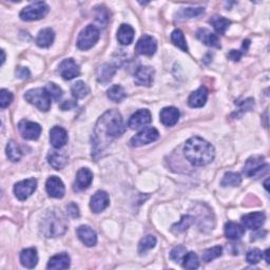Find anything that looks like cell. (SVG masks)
Instances as JSON below:
<instances>
[{
  "mask_svg": "<svg viewBox=\"0 0 270 270\" xmlns=\"http://www.w3.org/2000/svg\"><path fill=\"white\" fill-rule=\"evenodd\" d=\"M77 236L87 247H93L97 243V235L93 229L89 226H81L77 228Z\"/></svg>",
  "mask_w": 270,
  "mask_h": 270,
  "instance_id": "ffe728a7",
  "label": "cell"
},
{
  "mask_svg": "<svg viewBox=\"0 0 270 270\" xmlns=\"http://www.w3.org/2000/svg\"><path fill=\"white\" fill-rule=\"evenodd\" d=\"M151 121H152V117H151L150 111L147 109H141L130 117L128 127L132 130H137L147 126L151 123Z\"/></svg>",
  "mask_w": 270,
  "mask_h": 270,
  "instance_id": "4fadbf2b",
  "label": "cell"
},
{
  "mask_svg": "<svg viewBox=\"0 0 270 270\" xmlns=\"http://www.w3.org/2000/svg\"><path fill=\"white\" fill-rule=\"evenodd\" d=\"M266 220L265 213L263 212H253L244 215L242 217V224L244 227H246L250 230H258L264 225Z\"/></svg>",
  "mask_w": 270,
  "mask_h": 270,
  "instance_id": "e0dca14e",
  "label": "cell"
},
{
  "mask_svg": "<svg viewBox=\"0 0 270 270\" xmlns=\"http://www.w3.org/2000/svg\"><path fill=\"white\" fill-rule=\"evenodd\" d=\"M171 42H172L177 48H180L184 52H188V45L184 33L181 30H174L171 34Z\"/></svg>",
  "mask_w": 270,
  "mask_h": 270,
  "instance_id": "d590c367",
  "label": "cell"
},
{
  "mask_svg": "<svg viewBox=\"0 0 270 270\" xmlns=\"http://www.w3.org/2000/svg\"><path fill=\"white\" fill-rule=\"evenodd\" d=\"M262 259H263V253L258 248L250 249L246 254V260L249 264H258Z\"/></svg>",
  "mask_w": 270,
  "mask_h": 270,
  "instance_id": "7bdbcfd3",
  "label": "cell"
},
{
  "mask_svg": "<svg viewBox=\"0 0 270 270\" xmlns=\"http://www.w3.org/2000/svg\"><path fill=\"white\" fill-rule=\"evenodd\" d=\"M21 265L25 268L32 269L36 267L38 263V255L35 248L24 249L21 253Z\"/></svg>",
  "mask_w": 270,
  "mask_h": 270,
  "instance_id": "d4e9b609",
  "label": "cell"
},
{
  "mask_svg": "<svg viewBox=\"0 0 270 270\" xmlns=\"http://www.w3.org/2000/svg\"><path fill=\"white\" fill-rule=\"evenodd\" d=\"M107 95L109 100L114 103H121L127 96L126 91L120 84H114L110 87V89L107 91Z\"/></svg>",
  "mask_w": 270,
  "mask_h": 270,
  "instance_id": "4dcf8cb0",
  "label": "cell"
},
{
  "mask_svg": "<svg viewBox=\"0 0 270 270\" xmlns=\"http://www.w3.org/2000/svg\"><path fill=\"white\" fill-rule=\"evenodd\" d=\"M110 199L109 194L106 191H97V192L91 197L90 208L94 213H101L109 206Z\"/></svg>",
  "mask_w": 270,
  "mask_h": 270,
  "instance_id": "2e32d148",
  "label": "cell"
},
{
  "mask_svg": "<svg viewBox=\"0 0 270 270\" xmlns=\"http://www.w3.org/2000/svg\"><path fill=\"white\" fill-rule=\"evenodd\" d=\"M49 13V5L42 2L37 1L33 2L30 5L25 6V8L21 12V18L24 21H35L39 19L43 18Z\"/></svg>",
  "mask_w": 270,
  "mask_h": 270,
  "instance_id": "8992f818",
  "label": "cell"
},
{
  "mask_svg": "<svg viewBox=\"0 0 270 270\" xmlns=\"http://www.w3.org/2000/svg\"><path fill=\"white\" fill-rule=\"evenodd\" d=\"M116 73V68L112 64L104 63L97 70V81L102 83H109Z\"/></svg>",
  "mask_w": 270,
  "mask_h": 270,
  "instance_id": "f546056e",
  "label": "cell"
},
{
  "mask_svg": "<svg viewBox=\"0 0 270 270\" xmlns=\"http://www.w3.org/2000/svg\"><path fill=\"white\" fill-rule=\"evenodd\" d=\"M18 130L21 135L28 141H36L42 134V127L37 123L22 120L18 124Z\"/></svg>",
  "mask_w": 270,
  "mask_h": 270,
  "instance_id": "9c48e42d",
  "label": "cell"
},
{
  "mask_svg": "<svg viewBox=\"0 0 270 270\" xmlns=\"http://www.w3.org/2000/svg\"><path fill=\"white\" fill-rule=\"evenodd\" d=\"M156 245V238L154 235H147L144 239L141 240L138 244V253L144 254L146 253L148 250L154 248Z\"/></svg>",
  "mask_w": 270,
  "mask_h": 270,
  "instance_id": "8d00e7d4",
  "label": "cell"
},
{
  "mask_svg": "<svg viewBox=\"0 0 270 270\" xmlns=\"http://www.w3.org/2000/svg\"><path fill=\"white\" fill-rule=\"evenodd\" d=\"M136 53L140 55L152 56L155 54L157 50V42L155 38L150 35L142 36L136 43Z\"/></svg>",
  "mask_w": 270,
  "mask_h": 270,
  "instance_id": "8fae6325",
  "label": "cell"
},
{
  "mask_svg": "<svg viewBox=\"0 0 270 270\" xmlns=\"http://www.w3.org/2000/svg\"><path fill=\"white\" fill-rule=\"evenodd\" d=\"M68 132L63 128L55 126L50 130V142L55 149L62 148L68 143Z\"/></svg>",
  "mask_w": 270,
  "mask_h": 270,
  "instance_id": "ac0fdd59",
  "label": "cell"
},
{
  "mask_svg": "<svg viewBox=\"0 0 270 270\" xmlns=\"http://www.w3.org/2000/svg\"><path fill=\"white\" fill-rule=\"evenodd\" d=\"M16 75H17L19 78H22V80H25V78H29V77H30V71H29L27 68L19 67V68L16 70Z\"/></svg>",
  "mask_w": 270,
  "mask_h": 270,
  "instance_id": "681fc988",
  "label": "cell"
},
{
  "mask_svg": "<svg viewBox=\"0 0 270 270\" xmlns=\"http://www.w3.org/2000/svg\"><path fill=\"white\" fill-rule=\"evenodd\" d=\"M76 106H77V104H76V103L74 101H65V102H63L61 104V108L63 111H67V110H70L72 108H75Z\"/></svg>",
  "mask_w": 270,
  "mask_h": 270,
  "instance_id": "f907efd6",
  "label": "cell"
},
{
  "mask_svg": "<svg viewBox=\"0 0 270 270\" xmlns=\"http://www.w3.org/2000/svg\"><path fill=\"white\" fill-rule=\"evenodd\" d=\"M59 73L65 81H71L81 74V68L73 59L67 58L62 62L58 68Z\"/></svg>",
  "mask_w": 270,
  "mask_h": 270,
  "instance_id": "7c38bea8",
  "label": "cell"
},
{
  "mask_svg": "<svg viewBox=\"0 0 270 270\" xmlns=\"http://www.w3.org/2000/svg\"><path fill=\"white\" fill-rule=\"evenodd\" d=\"M21 150L14 141H10L6 145V156L11 162H18L21 159Z\"/></svg>",
  "mask_w": 270,
  "mask_h": 270,
  "instance_id": "836d02e7",
  "label": "cell"
},
{
  "mask_svg": "<svg viewBox=\"0 0 270 270\" xmlns=\"http://www.w3.org/2000/svg\"><path fill=\"white\" fill-rule=\"evenodd\" d=\"M67 211L71 217H74V219L80 217V208H78V206L74 203L69 204V205L67 206Z\"/></svg>",
  "mask_w": 270,
  "mask_h": 270,
  "instance_id": "c3c4849f",
  "label": "cell"
},
{
  "mask_svg": "<svg viewBox=\"0 0 270 270\" xmlns=\"http://www.w3.org/2000/svg\"><path fill=\"white\" fill-rule=\"evenodd\" d=\"M159 137H160V133L155 128H152V127L145 128L131 138L130 146L141 147V146H144V145H148L150 143L155 142Z\"/></svg>",
  "mask_w": 270,
  "mask_h": 270,
  "instance_id": "ba28073f",
  "label": "cell"
},
{
  "mask_svg": "<svg viewBox=\"0 0 270 270\" xmlns=\"http://www.w3.org/2000/svg\"><path fill=\"white\" fill-rule=\"evenodd\" d=\"M154 69L148 67V65H141V67L137 68L135 72L134 82L137 85L150 87L154 80Z\"/></svg>",
  "mask_w": 270,
  "mask_h": 270,
  "instance_id": "5bb4252c",
  "label": "cell"
},
{
  "mask_svg": "<svg viewBox=\"0 0 270 270\" xmlns=\"http://www.w3.org/2000/svg\"><path fill=\"white\" fill-rule=\"evenodd\" d=\"M208 98V90L205 87H201L191 93L188 98V104L191 108H202L205 106Z\"/></svg>",
  "mask_w": 270,
  "mask_h": 270,
  "instance_id": "7402d4cb",
  "label": "cell"
},
{
  "mask_svg": "<svg viewBox=\"0 0 270 270\" xmlns=\"http://www.w3.org/2000/svg\"><path fill=\"white\" fill-rule=\"evenodd\" d=\"M71 92L75 100H82V98H84L90 93V88L87 83L80 81L73 83V85L71 87Z\"/></svg>",
  "mask_w": 270,
  "mask_h": 270,
  "instance_id": "1f68e13d",
  "label": "cell"
},
{
  "mask_svg": "<svg viewBox=\"0 0 270 270\" xmlns=\"http://www.w3.org/2000/svg\"><path fill=\"white\" fill-rule=\"evenodd\" d=\"M242 177L239 173L235 172H227L224 175L223 180L221 182V185L223 187H238L241 185Z\"/></svg>",
  "mask_w": 270,
  "mask_h": 270,
  "instance_id": "e575fe53",
  "label": "cell"
},
{
  "mask_svg": "<svg viewBox=\"0 0 270 270\" xmlns=\"http://www.w3.org/2000/svg\"><path fill=\"white\" fill-rule=\"evenodd\" d=\"M93 181V173L88 168H82L78 170L76 174V180L74 184V189L76 191H83L90 187Z\"/></svg>",
  "mask_w": 270,
  "mask_h": 270,
  "instance_id": "d6986e66",
  "label": "cell"
},
{
  "mask_svg": "<svg viewBox=\"0 0 270 270\" xmlns=\"http://www.w3.org/2000/svg\"><path fill=\"white\" fill-rule=\"evenodd\" d=\"M13 102V94L9 90L2 89L0 91V107L2 109L9 107Z\"/></svg>",
  "mask_w": 270,
  "mask_h": 270,
  "instance_id": "bcb514c9",
  "label": "cell"
},
{
  "mask_svg": "<svg viewBox=\"0 0 270 270\" xmlns=\"http://www.w3.org/2000/svg\"><path fill=\"white\" fill-rule=\"evenodd\" d=\"M70 267V256L67 253H59L51 258L48 269H68Z\"/></svg>",
  "mask_w": 270,
  "mask_h": 270,
  "instance_id": "83f0119b",
  "label": "cell"
},
{
  "mask_svg": "<svg viewBox=\"0 0 270 270\" xmlns=\"http://www.w3.org/2000/svg\"><path fill=\"white\" fill-rule=\"evenodd\" d=\"M269 165L264 163L263 156H253L245 163L243 172L248 177L260 176L268 172Z\"/></svg>",
  "mask_w": 270,
  "mask_h": 270,
  "instance_id": "52a82bcc",
  "label": "cell"
},
{
  "mask_svg": "<svg viewBox=\"0 0 270 270\" xmlns=\"http://www.w3.org/2000/svg\"><path fill=\"white\" fill-rule=\"evenodd\" d=\"M68 226L64 216L61 212V210L53 209L50 210L44 215L42 221V232L47 238H55L65 232Z\"/></svg>",
  "mask_w": 270,
  "mask_h": 270,
  "instance_id": "3957f363",
  "label": "cell"
},
{
  "mask_svg": "<svg viewBox=\"0 0 270 270\" xmlns=\"http://www.w3.org/2000/svg\"><path fill=\"white\" fill-rule=\"evenodd\" d=\"M37 188V181L35 179H29L17 183L14 186V193L19 201H25L34 193Z\"/></svg>",
  "mask_w": 270,
  "mask_h": 270,
  "instance_id": "30bf717a",
  "label": "cell"
},
{
  "mask_svg": "<svg viewBox=\"0 0 270 270\" xmlns=\"http://www.w3.org/2000/svg\"><path fill=\"white\" fill-rule=\"evenodd\" d=\"M55 38V33L51 28H45L38 33L36 37V44L39 48H49Z\"/></svg>",
  "mask_w": 270,
  "mask_h": 270,
  "instance_id": "484cf974",
  "label": "cell"
},
{
  "mask_svg": "<svg viewBox=\"0 0 270 270\" xmlns=\"http://www.w3.org/2000/svg\"><path fill=\"white\" fill-rule=\"evenodd\" d=\"M134 39V29L129 24H122L117 31V41L123 45H129Z\"/></svg>",
  "mask_w": 270,
  "mask_h": 270,
  "instance_id": "4316f807",
  "label": "cell"
},
{
  "mask_svg": "<svg viewBox=\"0 0 270 270\" xmlns=\"http://www.w3.org/2000/svg\"><path fill=\"white\" fill-rule=\"evenodd\" d=\"M196 37L199 41H201L204 44L208 45V47L211 48H216L220 49L221 48V43H220V39L217 37L214 33H212L208 29H200L196 33Z\"/></svg>",
  "mask_w": 270,
  "mask_h": 270,
  "instance_id": "603a6c76",
  "label": "cell"
},
{
  "mask_svg": "<svg viewBox=\"0 0 270 270\" xmlns=\"http://www.w3.org/2000/svg\"><path fill=\"white\" fill-rule=\"evenodd\" d=\"M100 30L95 25L89 24L85 27L78 35L77 38V48L80 50L85 51L91 49L100 39Z\"/></svg>",
  "mask_w": 270,
  "mask_h": 270,
  "instance_id": "5b68a950",
  "label": "cell"
},
{
  "mask_svg": "<svg viewBox=\"0 0 270 270\" xmlns=\"http://www.w3.org/2000/svg\"><path fill=\"white\" fill-rule=\"evenodd\" d=\"M45 90L48 91L49 95L51 96L52 100H54L56 102L61 101V98L62 97L63 93H62V90L58 87L57 84H55L54 83H50L47 84V87H45Z\"/></svg>",
  "mask_w": 270,
  "mask_h": 270,
  "instance_id": "b9f144b4",
  "label": "cell"
},
{
  "mask_svg": "<svg viewBox=\"0 0 270 270\" xmlns=\"http://www.w3.org/2000/svg\"><path fill=\"white\" fill-rule=\"evenodd\" d=\"M45 189H47L48 194L51 197H54V199H62L65 192L62 181L57 176L49 177L47 183H45Z\"/></svg>",
  "mask_w": 270,
  "mask_h": 270,
  "instance_id": "9a60e30c",
  "label": "cell"
},
{
  "mask_svg": "<svg viewBox=\"0 0 270 270\" xmlns=\"http://www.w3.org/2000/svg\"><path fill=\"white\" fill-rule=\"evenodd\" d=\"M209 22L213 25L214 30L219 33V34H225V32L229 28V25L231 24V21L228 19L224 18L222 16H213L210 19Z\"/></svg>",
  "mask_w": 270,
  "mask_h": 270,
  "instance_id": "d6a6232c",
  "label": "cell"
},
{
  "mask_svg": "<svg viewBox=\"0 0 270 270\" xmlns=\"http://www.w3.org/2000/svg\"><path fill=\"white\" fill-rule=\"evenodd\" d=\"M24 100L31 104H34L36 108L43 112L49 111L51 108V96L45 88L29 90L24 94Z\"/></svg>",
  "mask_w": 270,
  "mask_h": 270,
  "instance_id": "277c9868",
  "label": "cell"
},
{
  "mask_svg": "<svg viewBox=\"0 0 270 270\" xmlns=\"http://www.w3.org/2000/svg\"><path fill=\"white\" fill-rule=\"evenodd\" d=\"M205 13V9L204 8H187L184 9L180 14L184 18H195L203 15Z\"/></svg>",
  "mask_w": 270,
  "mask_h": 270,
  "instance_id": "ee69618b",
  "label": "cell"
},
{
  "mask_svg": "<svg viewBox=\"0 0 270 270\" xmlns=\"http://www.w3.org/2000/svg\"><path fill=\"white\" fill-rule=\"evenodd\" d=\"M263 255H265V261H266L267 264H269V263H270V260H269V249H267L266 251L264 253H263Z\"/></svg>",
  "mask_w": 270,
  "mask_h": 270,
  "instance_id": "816d5d0a",
  "label": "cell"
},
{
  "mask_svg": "<svg viewBox=\"0 0 270 270\" xmlns=\"http://www.w3.org/2000/svg\"><path fill=\"white\" fill-rule=\"evenodd\" d=\"M184 153L187 161L193 166L202 167L214 160L215 151L213 146L199 136L191 137L184 147Z\"/></svg>",
  "mask_w": 270,
  "mask_h": 270,
  "instance_id": "7a4b0ae2",
  "label": "cell"
},
{
  "mask_svg": "<svg viewBox=\"0 0 270 270\" xmlns=\"http://www.w3.org/2000/svg\"><path fill=\"white\" fill-rule=\"evenodd\" d=\"M245 233V228L236 223L229 222L225 225V235L226 238L231 241H238Z\"/></svg>",
  "mask_w": 270,
  "mask_h": 270,
  "instance_id": "f1b7e54d",
  "label": "cell"
},
{
  "mask_svg": "<svg viewBox=\"0 0 270 270\" xmlns=\"http://www.w3.org/2000/svg\"><path fill=\"white\" fill-rule=\"evenodd\" d=\"M1 54H2V58H1V64H3V63H4V62H5V53H4V51H3V50H1Z\"/></svg>",
  "mask_w": 270,
  "mask_h": 270,
  "instance_id": "f5cc1de1",
  "label": "cell"
},
{
  "mask_svg": "<svg viewBox=\"0 0 270 270\" xmlns=\"http://www.w3.org/2000/svg\"><path fill=\"white\" fill-rule=\"evenodd\" d=\"M48 163L55 170H62L68 164V156L62 151H51L48 154Z\"/></svg>",
  "mask_w": 270,
  "mask_h": 270,
  "instance_id": "cb8c5ba5",
  "label": "cell"
},
{
  "mask_svg": "<svg viewBox=\"0 0 270 270\" xmlns=\"http://www.w3.org/2000/svg\"><path fill=\"white\" fill-rule=\"evenodd\" d=\"M187 253V249L186 247H184L182 245L174 247L172 250H171L170 252V259L173 260L176 263H181L183 262L184 258H185V255Z\"/></svg>",
  "mask_w": 270,
  "mask_h": 270,
  "instance_id": "60d3db41",
  "label": "cell"
},
{
  "mask_svg": "<svg viewBox=\"0 0 270 270\" xmlns=\"http://www.w3.org/2000/svg\"><path fill=\"white\" fill-rule=\"evenodd\" d=\"M200 266V261H199V256L195 252H188L186 253L185 258L183 260V267L186 269H196Z\"/></svg>",
  "mask_w": 270,
  "mask_h": 270,
  "instance_id": "f35d334b",
  "label": "cell"
},
{
  "mask_svg": "<svg viewBox=\"0 0 270 270\" xmlns=\"http://www.w3.org/2000/svg\"><path fill=\"white\" fill-rule=\"evenodd\" d=\"M249 44H250L249 41H244V43L242 45V50H232L229 53V58L232 59L233 62H239L241 57L247 52Z\"/></svg>",
  "mask_w": 270,
  "mask_h": 270,
  "instance_id": "f6af8a7d",
  "label": "cell"
},
{
  "mask_svg": "<svg viewBox=\"0 0 270 270\" xmlns=\"http://www.w3.org/2000/svg\"><path fill=\"white\" fill-rule=\"evenodd\" d=\"M96 19L101 24H104H104H107V22L109 21V14H108V11L106 10V8H104V6L97 8Z\"/></svg>",
  "mask_w": 270,
  "mask_h": 270,
  "instance_id": "7dc6e473",
  "label": "cell"
},
{
  "mask_svg": "<svg viewBox=\"0 0 270 270\" xmlns=\"http://www.w3.org/2000/svg\"><path fill=\"white\" fill-rule=\"evenodd\" d=\"M125 132L123 117L117 110H109L100 117L92 137V156L98 160L109 145Z\"/></svg>",
  "mask_w": 270,
  "mask_h": 270,
  "instance_id": "6da1fadb",
  "label": "cell"
},
{
  "mask_svg": "<svg viewBox=\"0 0 270 270\" xmlns=\"http://www.w3.org/2000/svg\"><path fill=\"white\" fill-rule=\"evenodd\" d=\"M180 111L179 109H176L174 107H167L164 108L161 111V122L164 125V126L167 127H172L175 124H177L180 120Z\"/></svg>",
  "mask_w": 270,
  "mask_h": 270,
  "instance_id": "44dd1931",
  "label": "cell"
},
{
  "mask_svg": "<svg viewBox=\"0 0 270 270\" xmlns=\"http://www.w3.org/2000/svg\"><path fill=\"white\" fill-rule=\"evenodd\" d=\"M222 252H223V248L221 246H214L212 248L206 249L205 251L203 252L202 259L205 263H209L213 261L214 259H217L219 256H221Z\"/></svg>",
  "mask_w": 270,
  "mask_h": 270,
  "instance_id": "ab89813d",
  "label": "cell"
},
{
  "mask_svg": "<svg viewBox=\"0 0 270 270\" xmlns=\"http://www.w3.org/2000/svg\"><path fill=\"white\" fill-rule=\"evenodd\" d=\"M194 222V217L191 215H184L182 217V220L180 223L175 224V225L172 226V231L174 233H181L184 232L185 230H187L191 225H192V223Z\"/></svg>",
  "mask_w": 270,
  "mask_h": 270,
  "instance_id": "74e56055",
  "label": "cell"
}]
</instances>
